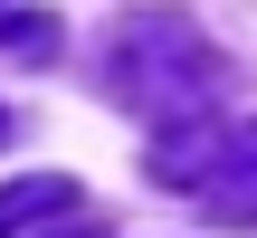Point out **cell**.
<instances>
[{"label": "cell", "mask_w": 257, "mask_h": 238, "mask_svg": "<svg viewBox=\"0 0 257 238\" xmlns=\"http://www.w3.org/2000/svg\"><path fill=\"white\" fill-rule=\"evenodd\" d=\"M105 86L143 114V124H191L210 114V95L229 86V57L210 48V29H191L181 10H134L114 19V48H105Z\"/></svg>", "instance_id": "1"}, {"label": "cell", "mask_w": 257, "mask_h": 238, "mask_svg": "<svg viewBox=\"0 0 257 238\" xmlns=\"http://www.w3.org/2000/svg\"><path fill=\"white\" fill-rule=\"evenodd\" d=\"M38 238H105V219H67V229L48 219V229H38Z\"/></svg>", "instance_id": "5"}, {"label": "cell", "mask_w": 257, "mask_h": 238, "mask_svg": "<svg viewBox=\"0 0 257 238\" xmlns=\"http://www.w3.org/2000/svg\"><path fill=\"white\" fill-rule=\"evenodd\" d=\"M153 181L200 200L210 219H257V114H191L172 134H153Z\"/></svg>", "instance_id": "2"}, {"label": "cell", "mask_w": 257, "mask_h": 238, "mask_svg": "<svg viewBox=\"0 0 257 238\" xmlns=\"http://www.w3.org/2000/svg\"><path fill=\"white\" fill-rule=\"evenodd\" d=\"M0 57H57V19L48 10H10L0 19Z\"/></svg>", "instance_id": "4"}, {"label": "cell", "mask_w": 257, "mask_h": 238, "mask_svg": "<svg viewBox=\"0 0 257 238\" xmlns=\"http://www.w3.org/2000/svg\"><path fill=\"white\" fill-rule=\"evenodd\" d=\"M57 210H76V181H57V172L10 181V191H0V238H10V229H29V219H57Z\"/></svg>", "instance_id": "3"}, {"label": "cell", "mask_w": 257, "mask_h": 238, "mask_svg": "<svg viewBox=\"0 0 257 238\" xmlns=\"http://www.w3.org/2000/svg\"><path fill=\"white\" fill-rule=\"evenodd\" d=\"M0 143H10V114H0Z\"/></svg>", "instance_id": "6"}]
</instances>
